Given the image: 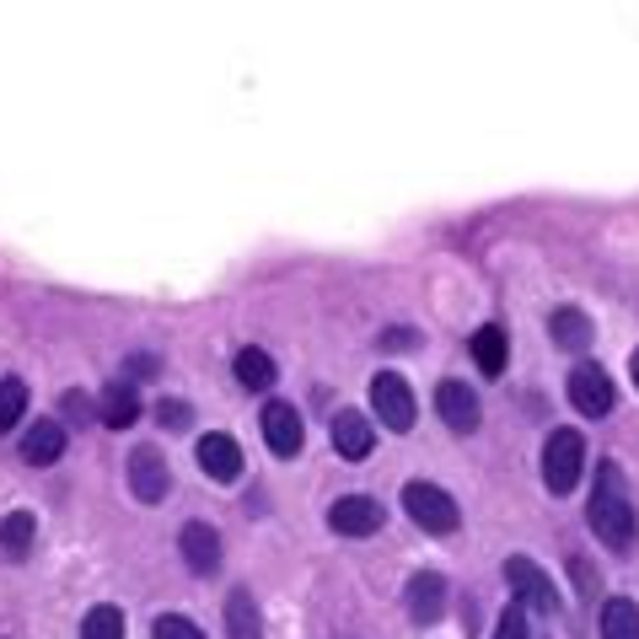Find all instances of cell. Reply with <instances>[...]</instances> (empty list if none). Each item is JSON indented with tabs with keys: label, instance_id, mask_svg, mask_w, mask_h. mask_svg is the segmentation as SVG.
I'll return each mask as SVG.
<instances>
[{
	"label": "cell",
	"instance_id": "cell-1",
	"mask_svg": "<svg viewBox=\"0 0 639 639\" xmlns=\"http://www.w3.org/2000/svg\"><path fill=\"white\" fill-rule=\"evenodd\" d=\"M586 521L597 532V543L612 548V553H629L635 548V500L623 489V473L618 462H597V489H591V505H586Z\"/></svg>",
	"mask_w": 639,
	"mask_h": 639
},
{
	"label": "cell",
	"instance_id": "cell-2",
	"mask_svg": "<svg viewBox=\"0 0 639 639\" xmlns=\"http://www.w3.org/2000/svg\"><path fill=\"white\" fill-rule=\"evenodd\" d=\"M403 511L409 521L430 532V538H452L456 527H462V511H456V500L446 494L441 484H430V479H414V484H403Z\"/></svg>",
	"mask_w": 639,
	"mask_h": 639
},
{
	"label": "cell",
	"instance_id": "cell-3",
	"mask_svg": "<svg viewBox=\"0 0 639 639\" xmlns=\"http://www.w3.org/2000/svg\"><path fill=\"white\" fill-rule=\"evenodd\" d=\"M580 468H586V441L580 430H553L543 441V484L553 500H564L580 484Z\"/></svg>",
	"mask_w": 639,
	"mask_h": 639
},
{
	"label": "cell",
	"instance_id": "cell-4",
	"mask_svg": "<svg viewBox=\"0 0 639 639\" xmlns=\"http://www.w3.org/2000/svg\"><path fill=\"white\" fill-rule=\"evenodd\" d=\"M500 576H505V586H511V597H517L521 608L543 612V618H553V612H559V591H553V580L543 576V564H538V559H527V553H511Z\"/></svg>",
	"mask_w": 639,
	"mask_h": 639
},
{
	"label": "cell",
	"instance_id": "cell-5",
	"mask_svg": "<svg viewBox=\"0 0 639 639\" xmlns=\"http://www.w3.org/2000/svg\"><path fill=\"white\" fill-rule=\"evenodd\" d=\"M371 409H376V420L387 430H414V420H420V409H414V393H409V382L397 376V371H376L371 376Z\"/></svg>",
	"mask_w": 639,
	"mask_h": 639
},
{
	"label": "cell",
	"instance_id": "cell-6",
	"mask_svg": "<svg viewBox=\"0 0 639 639\" xmlns=\"http://www.w3.org/2000/svg\"><path fill=\"white\" fill-rule=\"evenodd\" d=\"M129 489H135L140 505H161L173 494V468H167V456L156 446H135L129 452Z\"/></svg>",
	"mask_w": 639,
	"mask_h": 639
},
{
	"label": "cell",
	"instance_id": "cell-7",
	"mask_svg": "<svg viewBox=\"0 0 639 639\" xmlns=\"http://www.w3.org/2000/svg\"><path fill=\"white\" fill-rule=\"evenodd\" d=\"M570 403H576L586 420H608V414H612V403H618V397H612L608 371H602L597 361H580L576 371H570Z\"/></svg>",
	"mask_w": 639,
	"mask_h": 639
},
{
	"label": "cell",
	"instance_id": "cell-8",
	"mask_svg": "<svg viewBox=\"0 0 639 639\" xmlns=\"http://www.w3.org/2000/svg\"><path fill=\"white\" fill-rule=\"evenodd\" d=\"M328 527L338 538H376L387 527V517H382V505L371 494H344V500L328 505Z\"/></svg>",
	"mask_w": 639,
	"mask_h": 639
},
{
	"label": "cell",
	"instance_id": "cell-9",
	"mask_svg": "<svg viewBox=\"0 0 639 639\" xmlns=\"http://www.w3.org/2000/svg\"><path fill=\"white\" fill-rule=\"evenodd\" d=\"M403 608H409L414 623H441V618H446V576H441V570L409 576V586H403Z\"/></svg>",
	"mask_w": 639,
	"mask_h": 639
},
{
	"label": "cell",
	"instance_id": "cell-10",
	"mask_svg": "<svg viewBox=\"0 0 639 639\" xmlns=\"http://www.w3.org/2000/svg\"><path fill=\"white\" fill-rule=\"evenodd\" d=\"M194 456H199V468L210 473L215 484H237L243 479V446L232 441V435H199V446H194Z\"/></svg>",
	"mask_w": 639,
	"mask_h": 639
},
{
	"label": "cell",
	"instance_id": "cell-11",
	"mask_svg": "<svg viewBox=\"0 0 639 639\" xmlns=\"http://www.w3.org/2000/svg\"><path fill=\"white\" fill-rule=\"evenodd\" d=\"M435 414H441L446 430L468 435V430H479V393L468 382H441L435 387Z\"/></svg>",
	"mask_w": 639,
	"mask_h": 639
},
{
	"label": "cell",
	"instance_id": "cell-12",
	"mask_svg": "<svg viewBox=\"0 0 639 639\" xmlns=\"http://www.w3.org/2000/svg\"><path fill=\"white\" fill-rule=\"evenodd\" d=\"M264 441L274 456H296L306 441V425L296 414V403H264Z\"/></svg>",
	"mask_w": 639,
	"mask_h": 639
},
{
	"label": "cell",
	"instance_id": "cell-13",
	"mask_svg": "<svg viewBox=\"0 0 639 639\" xmlns=\"http://www.w3.org/2000/svg\"><path fill=\"white\" fill-rule=\"evenodd\" d=\"M178 553L194 576H215V564H220V532H215L210 521H188L178 532Z\"/></svg>",
	"mask_w": 639,
	"mask_h": 639
},
{
	"label": "cell",
	"instance_id": "cell-14",
	"mask_svg": "<svg viewBox=\"0 0 639 639\" xmlns=\"http://www.w3.org/2000/svg\"><path fill=\"white\" fill-rule=\"evenodd\" d=\"M328 435H334V452L344 456V462H365L371 446H376V435H371V425H365V414H355V409H338Z\"/></svg>",
	"mask_w": 639,
	"mask_h": 639
},
{
	"label": "cell",
	"instance_id": "cell-15",
	"mask_svg": "<svg viewBox=\"0 0 639 639\" xmlns=\"http://www.w3.org/2000/svg\"><path fill=\"white\" fill-rule=\"evenodd\" d=\"M65 456V430L55 420H38V425L22 435V462L28 468H55Z\"/></svg>",
	"mask_w": 639,
	"mask_h": 639
},
{
	"label": "cell",
	"instance_id": "cell-16",
	"mask_svg": "<svg viewBox=\"0 0 639 639\" xmlns=\"http://www.w3.org/2000/svg\"><path fill=\"white\" fill-rule=\"evenodd\" d=\"M97 420H102L108 430H129L135 420H140V393H135L129 382H114V387H102Z\"/></svg>",
	"mask_w": 639,
	"mask_h": 639
},
{
	"label": "cell",
	"instance_id": "cell-17",
	"mask_svg": "<svg viewBox=\"0 0 639 639\" xmlns=\"http://www.w3.org/2000/svg\"><path fill=\"white\" fill-rule=\"evenodd\" d=\"M548 338H553L559 350H570V355H580V350L591 344V317H586L580 306H559V312L548 317Z\"/></svg>",
	"mask_w": 639,
	"mask_h": 639
},
{
	"label": "cell",
	"instance_id": "cell-18",
	"mask_svg": "<svg viewBox=\"0 0 639 639\" xmlns=\"http://www.w3.org/2000/svg\"><path fill=\"white\" fill-rule=\"evenodd\" d=\"M226 635L232 639H264V623H258V602L247 586H232L226 597Z\"/></svg>",
	"mask_w": 639,
	"mask_h": 639
},
{
	"label": "cell",
	"instance_id": "cell-19",
	"mask_svg": "<svg viewBox=\"0 0 639 639\" xmlns=\"http://www.w3.org/2000/svg\"><path fill=\"white\" fill-rule=\"evenodd\" d=\"M473 361H479V371H484V376H500V371H505V361H511V344H505V328H500V323H484V328L473 334Z\"/></svg>",
	"mask_w": 639,
	"mask_h": 639
},
{
	"label": "cell",
	"instance_id": "cell-20",
	"mask_svg": "<svg viewBox=\"0 0 639 639\" xmlns=\"http://www.w3.org/2000/svg\"><path fill=\"white\" fill-rule=\"evenodd\" d=\"M232 371H237V382H243L247 393H269L274 387V361L258 350V344L237 350V365H232Z\"/></svg>",
	"mask_w": 639,
	"mask_h": 639
},
{
	"label": "cell",
	"instance_id": "cell-21",
	"mask_svg": "<svg viewBox=\"0 0 639 639\" xmlns=\"http://www.w3.org/2000/svg\"><path fill=\"white\" fill-rule=\"evenodd\" d=\"M32 538H38V521H32L28 511H11V517L0 521V553H6V559H28Z\"/></svg>",
	"mask_w": 639,
	"mask_h": 639
},
{
	"label": "cell",
	"instance_id": "cell-22",
	"mask_svg": "<svg viewBox=\"0 0 639 639\" xmlns=\"http://www.w3.org/2000/svg\"><path fill=\"white\" fill-rule=\"evenodd\" d=\"M602 639H639V608L629 597H612L602 608Z\"/></svg>",
	"mask_w": 639,
	"mask_h": 639
},
{
	"label": "cell",
	"instance_id": "cell-23",
	"mask_svg": "<svg viewBox=\"0 0 639 639\" xmlns=\"http://www.w3.org/2000/svg\"><path fill=\"white\" fill-rule=\"evenodd\" d=\"M81 639H124V608L97 602V608L81 618Z\"/></svg>",
	"mask_w": 639,
	"mask_h": 639
},
{
	"label": "cell",
	"instance_id": "cell-24",
	"mask_svg": "<svg viewBox=\"0 0 639 639\" xmlns=\"http://www.w3.org/2000/svg\"><path fill=\"white\" fill-rule=\"evenodd\" d=\"M22 409H28V382L22 376H0V435L22 420Z\"/></svg>",
	"mask_w": 639,
	"mask_h": 639
},
{
	"label": "cell",
	"instance_id": "cell-25",
	"mask_svg": "<svg viewBox=\"0 0 639 639\" xmlns=\"http://www.w3.org/2000/svg\"><path fill=\"white\" fill-rule=\"evenodd\" d=\"M151 639H205V635H199V623H194V618H183V612H161V618H156V629H151Z\"/></svg>",
	"mask_w": 639,
	"mask_h": 639
},
{
	"label": "cell",
	"instance_id": "cell-26",
	"mask_svg": "<svg viewBox=\"0 0 639 639\" xmlns=\"http://www.w3.org/2000/svg\"><path fill=\"white\" fill-rule=\"evenodd\" d=\"M494 639H532V629H527V608H521V602H511V608L500 612V623H494Z\"/></svg>",
	"mask_w": 639,
	"mask_h": 639
},
{
	"label": "cell",
	"instance_id": "cell-27",
	"mask_svg": "<svg viewBox=\"0 0 639 639\" xmlns=\"http://www.w3.org/2000/svg\"><path fill=\"white\" fill-rule=\"evenodd\" d=\"M156 420H161L167 430H183V425H188V403H178V397H167V403L156 409Z\"/></svg>",
	"mask_w": 639,
	"mask_h": 639
},
{
	"label": "cell",
	"instance_id": "cell-28",
	"mask_svg": "<svg viewBox=\"0 0 639 639\" xmlns=\"http://www.w3.org/2000/svg\"><path fill=\"white\" fill-rule=\"evenodd\" d=\"M414 344H420L414 328H387V334H382V350H414Z\"/></svg>",
	"mask_w": 639,
	"mask_h": 639
},
{
	"label": "cell",
	"instance_id": "cell-29",
	"mask_svg": "<svg viewBox=\"0 0 639 639\" xmlns=\"http://www.w3.org/2000/svg\"><path fill=\"white\" fill-rule=\"evenodd\" d=\"M576 586L580 591H591V570H586V559H576Z\"/></svg>",
	"mask_w": 639,
	"mask_h": 639
},
{
	"label": "cell",
	"instance_id": "cell-30",
	"mask_svg": "<svg viewBox=\"0 0 639 639\" xmlns=\"http://www.w3.org/2000/svg\"><path fill=\"white\" fill-rule=\"evenodd\" d=\"M629 371H635V387H639V350H635V355H629Z\"/></svg>",
	"mask_w": 639,
	"mask_h": 639
}]
</instances>
